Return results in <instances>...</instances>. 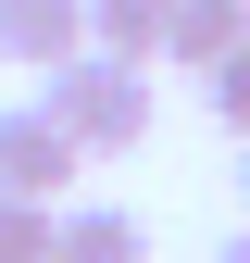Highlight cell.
Returning <instances> with one entry per match:
<instances>
[{
  "label": "cell",
  "mask_w": 250,
  "mask_h": 263,
  "mask_svg": "<svg viewBox=\"0 0 250 263\" xmlns=\"http://www.w3.org/2000/svg\"><path fill=\"white\" fill-rule=\"evenodd\" d=\"M75 38H88V0H0V63H25V76H50Z\"/></svg>",
  "instance_id": "277c9868"
},
{
  "label": "cell",
  "mask_w": 250,
  "mask_h": 263,
  "mask_svg": "<svg viewBox=\"0 0 250 263\" xmlns=\"http://www.w3.org/2000/svg\"><path fill=\"white\" fill-rule=\"evenodd\" d=\"M163 25H175V0H88V38H100V50L163 63Z\"/></svg>",
  "instance_id": "8992f818"
},
{
  "label": "cell",
  "mask_w": 250,
  "mask_h": 263,
  "mask_svg": "<svg viewBox=\"0 0 250 263\" xmlns=\"http://www.w3.org/2000/svg\"><path fill=\"white\" fill-rule=\"evenodd\" d=\"M50 263H150V226L125 201H50Z\"/></svg>",
  "instance_id": "3957f363"
},
{
  "label": "cell",
  "mask_w": 250,
  "mask_h": 263,
  "mask_svg": "<svg viewBox=\"0 0 250 263\" xmlns=\"http://www.w3.org/2000/svg\"><path fill=\"white\" fill-rule=\"evenodd\" d=\"M88 151L50 125V101H0V188H25V201H75Z\"/></svg>",
  "instance_id": "7a4b0ae2"
},
{
  "label": "cell",
  "mask_w": 250,
  "mask_h": 263,
  "mask_svg": "<svg viewBox=\"0 0 250 263\" xmlns=\"http://www.w3.org/2000/svg\"><path fill=\"white\" fill-rule=\"evenodd\" d=\"M38 101H50V125H62L88 163H113V151H138V138H150V63H138V50L75 38V50L50 63V88H38Z\"/></svg>",
  "instance_id": "6da1fadb"
},
{
  "label": "cell",
  "mask_w": 250,
  "mask_h": 263,
  "mask_svg": "<svg viewBox=\"0 0 250 263\" xmlns=\"http://www.w3.org/2000/svg\"><path fill=\"white\" fill-rule=\"evenodd\" d=\"M0 263H50V201L0 188Z\"/></svg>",
  "instance_id": "52a82bcc"
},
{
  "label": "cell",
  "mask_w": 250,
  "mask_h": 263,
  "mask_svg": "<svg viewBox=\"0 0 250 263\" xmlns=\"http://www.w3.org/2000/svg\"><path fill=\"white\" fill-rule=\"evenodd\" d=\"M238 201H250V163H238Z\"/></svg>",
  "instance_id": "30bf717a"
},
{
  "label": "cell",
  "mask_w": 250,
  "mask_h": 263,
  "mask_svg": "<svg viewBox=\"0 0 250 263\" xmlns=\"http://www.w3.org/2000/svg\"><path fill=\"white\" fill-rule=\"evenodd\" d=\"M200 101H213V113H225V125H238V138H250V38H238L225 63H213V88H200Z\"/></svg>",
  "instance_id": "ba28073f"
},
{
  "label": "cell",
  "mask_w": 250,
  "mask_h": 263,
  "mask_svg": "<svg viewBox=\"0 0 250 263\" xmlns=\"http://www.w3.org/2000/svg\"><path fill=\"white\" fill-rule=\"evenodd\" d=\"M225 263H250V238H225Z\"/></svg>",
  "instance_id": "9c48e42d"
},
{
  "label": "cell",
  "mask_w": 250,
  "mask_h": 263,
  "mask_svg": "<svg viewBox=\"0 0 250 263\" xmlns=\"http://www.w3.org/2000/svg\"><path fill=\"white\" fill-rule=\"evenodd\" d=\"M238 38H250V0H175V25H163V63H175V76H213Z\"/></svg>",
  "instance_id": "5b68a950"
}]
</instances>
